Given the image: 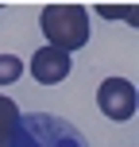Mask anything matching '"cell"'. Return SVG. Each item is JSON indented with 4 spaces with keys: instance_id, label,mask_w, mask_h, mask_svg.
<instances>
[{
    "instance_id": "cell-5",
    "label": "cell",
    "mask_w": 139,
    "mask_h": 147,
    "mask_svg": "<svg viewBox=\"0 0 139 147\" xmlns=\"http://www.w3.org/2000/svg\"><path fill=\"white\" fill-rule=\"evenodd\" d=\"M15 120H19V105H15L12 97H0V147H8V143H12Z\"/></svg>"
},
{
    "instance_id": "cell-6",
    "label": "cell",
    "mask_w": 139,
    "mask_h": 147,
    "mask_svg": "<svg viewBox=\"0 0 139 147\" xmlns=\"http://www.w3.org/2000/svg\"><path fill=\"white\" fill-rule=\"evenodd\" d=\"M23 78V62L15 54H0V85H12Z\"/></svg>"
},
{
    "instance_id": "cell-7",
    "label": "cell",
    "mask_w": 139,
    "mask_h": 147,
    "mask_svg": "<svg viewBox=\"0 0 139 147\" xmlns=\"http://www.w3.org/2000/svg\"><path fill=\"white\" fill-rule=\"evenodd\" d=\"M97 12H101L104 20H128V23L139 20V8H135V4H132V8H128V4H116V8H112V4H101Z\"/></svg>"
},
{
    "instance_id": "cell-3",
    "label": "cell",
    "mask_w": 139,
    "mask_h": 147,
    "mask_svg": "<svg viewBox=\"0 0 139 147\" xmlns=\"http://www.w3.org/2000/svg\"><path fill=\"white\" fill-rule=\"evenodd\" d=\"M139 93L128 78H104L101 89H97V109L104 112L108 120H132L135 116Z\"/></svg>"
},
{
    "instance_id": "cell-1",
    "label": "cell",
    "mask_w": 139,
    "mask_h": 147,
    "mask_svg": "<svg viewBox=\"0 0 139 147\" xmlns=\"http://www.w3.org/2000/svg\"><path fill=\"white\" fill-rule=\"evenodd\" d=\"M8 147H89V143L70 120L54 116V112H27L15 120Z\"/></svg>"
},
{
    "instance_id": "cell-2",
    "label": "cell",
    "mask_w": 139,
    "mask_h": 147,
    "mask_svg": "<svg viewBox=\"0 0 139 147\" xmlns=\"http://www.w3.org/2000/svg\"><path fill=\"white\" fill-rule=\"evenodd\" d=\"M39 27L54 51H66V54L89 43V12L81 4H46L39 12Z\"/></svg>"
},
{
    "instance_id": "cell-4",
    "label": "cell",
    "mask_w": 139,
    "mask_h": 147,
    "mask_svg": "<svg viewBox=\"0 0 139 147\" xmlns=\"http://www.w3.org/2000/svg\"><path fill=\"white\" fill-rule=\"evenodd\" d=\"M31 74H35L39 85H58L70 78V54L54 51V47H39L35 58H31Z\"/></svg>"
}]
</instances>
